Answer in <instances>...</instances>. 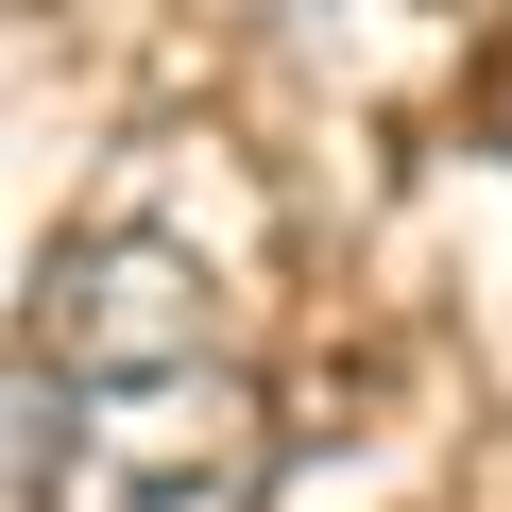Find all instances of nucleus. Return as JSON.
<instances>
[{"instance_id": "f257e3e1", "label": "nucleus", "mask_w": 512, "mask_h": 512, "mask_svg": "<svg viewBox=\"0 0 512 512\" xmlns=\"http://www.w3.org/2000/svg\"><path fill=\"white\" fill-rule=\"evenodd\" d=\"M52 512H256V393L222 359L52 376Z\"/></svg>"}, {"instance_id": "f03ea898", "label": "nucleus", "mask_w": 512, "mask_h": 512, "mask_svg": "<svg viewBox=\"0 0 512 512\" xmlns=\"http://www.w3.org/2000/svg\"><path fill=\"white\" fill-rule=\"evenodd\" d=\"M0 512H52V376H0Z\"/></svg>"}]
</instances>
